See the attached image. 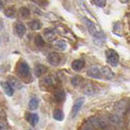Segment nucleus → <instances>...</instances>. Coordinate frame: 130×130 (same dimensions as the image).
Masks as SVG:
<instances>
[{
	"mask_svg": "<svg viewBox=\"0 0 130 130\" xmlns=\"http://www.w3.org/2000/svg\"><path fill=\"white\" fill-rule=\"evenodd\" d=\"M83 22H84L85 26L87 27L89 33L94 37V42H95L98 46L103 45L105 43V38H106L104 33L102 32V31L100 30V28L89 19L84 18V19H83Z\"/></svg>",
	"mask_w": 130,
	"mask_h": 130,
	"instance_id": "f257e3e1",
	"label": "nucleus"
},
{
	"mask_svg": "<svg viewBox=\"0 0 130 130\" xmlns=\"http://www.w3.org/2000/svg\"><path fill=\"white\" fill-rule=\"evenodd\" d=\"M18 75L22 78L23 80H25L26 82L31 81V72L29 69V66L26 64V62H21L18 66Z\"/></svg>",
	"mask_w": 130,
	"mask_h": 130,
	"instance_id": "f03ea898",
	"label": "nucleus"
},
{
	"mask_svg": "<svg viewBox=\"0 0 130 130\" xmlns=\"http://www.w3.org/2000/svg\"><path fill=\"white\" fill-rule=\"evenodd\" d=\"M88 122L91 124L95 129L106 130L109 128V122H108V120L103 118V117H92L88 119Z\"/></svg>",
	"mask_w": 130,
	"mask_h": 130,
	"instance_id": "7ed1b4c3",
	"label": "nucleus"
},
{
	"mask_svg": "<svg viewBox=\"0 0 130 130\" xmlns=\"http://www.w3.org/2000/svg\"><path fill=\"white\" fill-rule=\"evenodd\" d=\"M106 59L108 64L111 65V67H117L118 65V61H119L118 54L112 49H108L106 51Z\"/></svg>",
	"mask_w": 130,
	"mask_h": 130,
	"instance_id": "20e7f679",
	"label": "nucleus"
},
{
	"mask_svg": "<svg viewBox=\"0 0 130 130\" xmlns=\"http://www.w3.org/2000/svg\"><path fill=\"white\" fill-rule=\"evenodd\" d=\"M83 104H84V98H78L77 100L75 101V103L72 106V111H71V117L72 118H74L77 116L78 111H80V109L82 108Z\"/></svg>",
	"mask_w": 130,
	"mask_h": 130,
	"instance_id": "39448f33",
	"label": "nucleus"
},
{
	"mask_svg": "<svg viewBox=\"0 0 130 130\" xmlns=\"http://www.w3.org/2000/svg\"><path fill=\"white\" fill-rule=\"evenodd\" d=\"M107 120L109 123L116 125V126H121L123 124V121H122L120 116H118L117 113H109L107 116Z\"/></svg>",
	"mask_w": 130,
	"mask_h": 130,
	"instance_id": "423d86ee",
	"label": "nucleus"
},
{
	"mask_svg": "<svg viewBox=\"0 0 130 130\" xmlns=\"http://www.w3.org/2000/svg\"><path fill=\"white\" fill-rule=\"evenodd\" d=\"M126 108H127V103H126V101H124V100H120V101H118L117 102L115 106H113V109H115V111H116V113L118 115V116H121V115H123L125 111H126Z\"/></svg>",
	"mask_w": 130,
	"mask_h": 130,
	"instance_id": "0eeeda50",
	"label": "nucleus"
},
{
	"mask_svg": "<svg viewBox=\"0 0 130 130\" xmlns=\"http://www.w3.org/2000/svg\"><path fill=\"white\" fill-rule=\"evenodd\" d=\"M14 30H15V33H16L17 36L23 37L26 34V26L23 23H21V22H17L15 24V26H14Z\"/></svg>",
	"mask_w": 130,
	"mask_h": 130,
	"instance_id": "6e6552de",
	"label": "nucleus"
},
{
	"mask_svg": "<svg viewBox=\"0 0 130 130\" xmlns=\"http://www.w3.org/2000/svg\"><path fill=\"white\" fill-rule=\"evenodd\" d=\"M87 75H88L89 77L96 78V79L102 78L101 69L98 68V67H92V68H90V69L87 71Z\"/></svg>",
	"mask_w": 130,
	"mask_h": 130,
	"instance_id": "1a4fd4ad",
	"label": "nucleus"
},
{
	"mask_svg": "<svg viewBox=\"0 0 130 130\" xmlns=\"http://www.w3.org/2000/svg\"><path fill=\"white\" fill-rule=\"evenodd\" d=\"M47 61L49 62V64H51L52 66H58L61 63V56L59 55L58 53L52 52L50 54H48Z\"/></svg>",
	"mask_w": 130,
	"mask_h": 130,
	"instance_id": "9d476101",
	"label": "nucleus"
},
{
	"mask_svg": "<svg viewBox=\"0 0 130 130\" xmlns=\"http://www.w3.org/2000/svg\"><path fill=\"white\" fill-rule=\"evenodd\" d=\"M47 71H48L47 67L44 65H41V64L36 65L35 68H34V73H35L36 77H40V76L44 75L46 72H47Z\"/></svg>",
	"mask_w": 130,
	"mask_h": 130,
	"instance_id": "9b49d317",
	"label": "nucleus"
},
{
	"mask_svg": "<svg viewBox=\"0 0 130 130\" xmlns=\"http://www.w3.org/2000/svg\"><path fill=\"white\" fill-rule=\"evenodd\" d=\"M101 72H102V77L106 78L108 80H111V79H112V78L115 77V73L108 67H103L101 69Z\"/></svg>",
	"mask_w": 130,
	"mask_h": 130,
	"instance_id": "f8f14e48",
	"label": "nucleus"
},
{
	"mask_svg": "<svg viewBox=\"0 0 130 130\" xmlns=\"http://www.w3.org/2000/svg\"><path fill=\"white\" fill-rule=\"evenodd\" d=\"M1 87H2L3 91L5 92V94H6L7 96H9V97L13 96L14 89L12 88V86L9 84L8 81H2V82H1Z\"/></svg>",
	"mask_w": 130,
	"mask_h": 130,
	"instance_id": "ddd939ff",
	"label": "nucleus"
},
{
	"mask_svg": "<svg viewBox=\"0 0 130 130\" xmlns=\"http://www.w3.org/2000/svg\"><path fill=\"white\" fill-rule=\"evenodd\" d=\"M85 66L84 60H81V59H78V60H74L72 64V69L75 72H79L83 69V67Z\"/></svg>",
	"mask_w": 130,
	"mask_h": 130,
	"instance_id": "4468645a",
	"label": "nucleus"
},
{
	"mask_svg": "<svg viewBox=\"0 0 130 130\" xmlns=\"http://www.w3.org/2000/svg\"><path fill=\"white\" fill-rule=\"evenodd\" d=\"M54 99L57 101V102H63L66 99V93L63 89L58 88L57 90H55L54 92Z\"/></svg>",
	"mask_w": 130,
	"mask_h": 130,
	"instance_id": "2eb2a0df",
	"label": "nucleus"
},
{
	"mask_svg": "<svg viewBox=\"0 0 130 130\" xmlns=\"http://www.w3.org/2000/svg\"><path fill=\"white\" fill-rule=\"evenodd\" d=\"M26 120L29 122L30 125H36L37 122L39 121V117L37 113H34V112H31V113H28L27 116H26Z\"/></svg>",
	"mask_w": 130,
	"mask_h": 130,
	"instance_id": "dca6fc26",
	"label": "nucleus"
},
{
	"mask_svg": "<svg viewBox=\"0 0 130 130\" xmlns=\"http://www.w3.org/2000/svg\"><path fill=\"white\" fill-rule=\"evenodd\" d=\"M55 37H56V34H55V31L53 29H50V28H47L44 30V39H46L48 42H52L55 40Z\"/></svg>",
	"mask_w": 130,
	"mask_h": 130,
	"instance_id": "f3484780",
	"label": "nucleus"
},
{
	"mask_svg": "<svg viewBox=\"0 0 130 130\" xmlns=\"http://www.w3.org/2000/svg\"><path fill=\"white\" fill-rule=\"evenodd\" d=\"M8 82L9 84L12 86L13 89H20L22 88V83L19 79H17L16 77H13V76H10L9 79H8Z\"/></svg>",
	"mask_w": 130,
	"mask_h": 130,
	"instance_id": "a211bd4d",
	"label": "nucleus"
},
{
	"mask_svg": "<svg viewBox=\"0 0 130 130\" xmlns=\"http://www.w3.org/2000/svg\"><path fill=\"white\" fill-rule=\"evenodd\" d=\"M53 117H54V119H56L58 121H63L65 118V113L63 112L62 110H55L53 112Z\"/></svg>",
	"mask_w": 130,
	"mask_h": 130,
	"instance_id": "6ab92c4d",
	"label": "nucleus"
},
{
	"mask_svg": "<svg viewBox=\"0 0 130 130\" xmlns=\"http://www.w3.org/2000/svg\"><path fill=\"white\" fill-rule=\"evenodd\" d=\"M82 91L84 92L86 95H92V94H94L95 93V88H94V86L93 84L91 83H87L86 85H84V87L82 88Z\"/></svg>",
	"mask_w": 130,
	"mask_h": 130,
	"instance_id": "aec40b11",
	"label": "nucleus"
},
{
	"mask_svg": "<svg viewBox=\"0 0 130 130\" xmlns=\"http://www.w3.org/2000/svg\"><path fill=\"white\" fill-rule=\"evenodd\" d=\"M38 105H39L38 99H37V98H35V97H32L30 100H29V103H28V108H29V110L34 111V110H36V109L38 108Z\"/></svg>",
	"mask_w": 130,
	"mask_h": 130,
	"instance_id": "412c9836",
	"label": "nucleus"
},
{
	"mask_svg": "<svg viewBox=\"0 0 130 130\" xmlns=\"http://www.w3.org/2000/svg\"><path fill=\"white\" fill-rule=\"evenodd\" d=\"M19 14L23 19H27V18L29 17V15H30V11H29V9H28L27 7L24 6L20 9Z\"/></svg>",
	"mask_w": 130,
	"mask_h": 130,
	"instance_id": "4be33fe9",
	"label": "nucleus"
},
{
	"mask_svg": "<svg viewBox=\"0 0 130 130\" xmlns=\"http://www.w3.org/2000/svg\"><path fill=\"white\" fill-rule=\"evenodd\" d=\"M54 46L59 51H65L66 49H67V43H66L65 41H63V40H58L57 42H55Z\"/></svg>",
	"mask_w": 130,
	"mask_h": 130,
	"instance_id": "5701e85b",
	"label": "nucleus"
},
{
	"mask_svg": "<svg viewBox=\"0 0 130 130\" xmlns=\"http://www.w3.org/2000/svg\"><path fill=\"white\" fill-rule=\"evenodd\" d=\"M4 14L7 18H10V19H14L16 17V10L14 9L13 7H9L7 8L6 10L4 11Z\"/></svg>",
	"mask_w": 130,
	"mask_h": 130,
	"instance_id": "b1692460",
	"label": "nucleus"
},
{
	"mask_svg": "<svg viewBox=\"0 0 130 130\" xmlns=\"http://www.w3.org/2000/svg\"><path fill=\"white\" fill-rule=\"evenodd\" d=\"M29 26H30V28L32 29V30H38L41 28V22L39 21V20H33L31 21V23L29 24Z\"/></svg>",
	"mask_w": 130,
	"mask_h": 130,
	"instance_id": "393cba45",
	"label": "nucleus"
},
{
	"mask_svg": "<svg viewBox=\"0 0 130 130\" xmlns=\"http://www.w3.org/2000/svg\"><path fill=\"white\" fill-rule=\"evenodd\" d=\"M40 83L45 85V86H52L54 84V77L53 76H46L40 81Z\"/></svg>",
	"mask_w": 130,
	"mask_h": 130,
	"instance_id": "a878e982",
	"label": "nucleus"
},
{
	"mask_svg": "<svg viewBox=\"0 0 130 130\" xmlns=\"http://www.w3.org/2000/svg\"><path fill=\"white\" fill-rule=\"evenodd\" d=\"M34 42H35V45L40 48V47H43V46H44L45 40H44V38H43L41 35H39V34H38V35H36Z\"/></svg>",
	"mask_w": 130,
	"mask_h": 130,
	"instance_id": "bb28decb",
	"label": "nucleus"
},
{
	"mask_svg": "<svg viewBox=\"0 0 130 130\" xmlns=\"http://www.w3.org/2000/svg\"><path fill=\"white\" fill-rule=\"evenodd\" d=\"M92 3L95 4L97 7H101V8L105 7L106 4H107V2L105 0H94V1H92Z\"/></svg>",
	"mask_w": 130,
	"mask_h": 130,
	"instance_id": "cd10ccee",
	"label": "nucleus"
},
{
	"mask_svg": "<svg viewBox=\"0 0 130 130\" xmlns=\"http://www.w3.org/2000/svg\"><path fill=\"white\" fill-rule=\"evenodd\" d=\"M80 82H81V78H80V76H78V75L74 76L72 79V84L73 86H78V85L80 84Z\"/></svg>",
	"mask_w": 130,
	"mask_h": 130,
	"instance_id": "c85d7f7f",
	"label": "nucleus"
},
{
	"mask_svg": "<svg viewBox=\"0 0 130 130\" xmlns=\"http://www.w3.org/2000/svg\"><path fill=\"white\" fill-rule=\"evenodd\" d=\"M122 29V26H121V25L119 24V23H117L115 26H113V32L116 33V34H117V35H119V32L118 31H120Z\"/></svg>",
	"mask_w": 130,
	"mask_h": 130,
	"instance_id": "c756f323",
	"label": "nucleus"
},
{
	"mask_svg": "<svg viewBox=\"0 0 130 130\" xmlns=\"http://www.w3.org/2000/svg\"><path fill=\"white\" fill-rule=\"evenodd\" d=\"M81 130H96L93 126H92L91 124L89 123L88 121L86 122V123H84L83 125H82V127H81Z\"/></svg>",
	"mask_w": 130,
	"mask_h": 130,
	"instance_id": "7c9ffc66",
	"label": "nucleus"
},
{
	"mask_svg": "<svg viewBox=\"0 0 130 130\" xmlns=\"http://www.w3.org/2000/svg\"><path fill=\"white\" fill-rule=\"evenodd\" d=\"M0 130H8L7 125L3 121H0Z\"/></svg>",
	"mask_w": 130,
	"mask_h": 130,
	"instance_id": "2f4dec72",
	"label": "nucleus"
},
{
	"mask_svg": "<svg viewBox=\"0 0 130 130\" xmlns=\"http://www.w3.org/2000/svg\"><path fill=\"white\" fill-rule=\"evenodd\" d=\"M2 8H3V3H2V2L0 1V11L2 10Z\"/></svg>",
	"mask_w": 130,
	"mask_h": 130,
	"instance_id": "473e14b6",
	"label": "nucleus"
},
{
	"mask_svg": "<svg viewBox=\"0 0 130 130\" xmlns=\"http://www.w3.org/2000/svg\"><path fill=\"white\" fill-rule=\"evenodd\" d=\"M28 130H32V129H28Z\"/></svg>",
	"mask_w": 130,
	"mask_h": 130,
	"instance_id": "72a5a7b5",
	"label": "nucleus"
}]
</instances>
